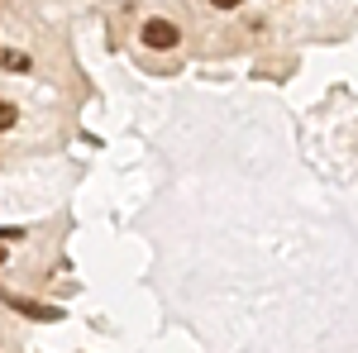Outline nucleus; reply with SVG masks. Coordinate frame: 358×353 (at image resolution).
<instances>
[{
    "mask_svg": "<svg viewBox=\"0 0 358 353\" xmlns=\"http://www.w3.org/2000/svg\"><path fill=\"white\" fill-rule=\"evenodd\" d=\"M5 258H10V248H5V244H0V263H5Z\"/></svg>",
    "mask_w": 358,
    "mask_h": 353,
    "instance_id": "obj_6",
    "label": "nucleus"
},
{
    "mask_svg": "<svg viewBox=\"0 0 358 353\" xmlns=\"http://www.w3.org/2000/svg\"><path fill=\"white\" fill-rule=\"evenodd\" d=\"M177 38H182V34H177L172 20H148V24H143V43H148V48H158V53L177 48Z\"/></svg>",
    "mask_w": 358,
    "mask_h": 353,
    "instance_id": "obj_2",
    "label": "nucleus"
},
{
    "mask_svg": "<svg viewBox=\"0 0 358 353\" xmlns=\"http://www.w3.org/2000/svg\"><path fill=\"white\" fill-rule=\"evenodd\" d=\"M0 301H5L10 310H20V315H29V320H38V325H53V320H62V310H57V305H43V301L15 296V291H0Z\"/></svg>",
    "mask_w": 358,
    "mask_h": 353,
    "instance_id": "obj_1",
    "label": "nucleus"
},
{
    "mask_svg": "<svg viewBox=\"0 0 358 353\" xmlns=\"http://www.w3.org/2000/svg\"><path fill=\"white\" fill-rule=\"evenodd\" d=\"M15 120H20V110L10 106V101H0V134H10V129H15Z\"/></svg>",
    "mask_w": 358,
    "mask_h": 353,
    "instance_id": "obj_3",
    "label": "nucleus"
},
{
    "mask_svg": "<svg viewBox=\"0 0 358 353\" xmlns=\"http://www.w3.org/2000/svg\"><path fill=\"white\" fill-rule=\"evenodd\" d=\"M5 67H10V72H29V57L24 53H5Z\"/></svg>",
    "mask_w": 358,
    "mask_h": 353,
    "instance_id": "obj_4",
    "label": "nucleus"
},
{
    "mask_svg": "<svg viewBox=\"0 0 358 353\" xmlns=\"http://www.w3.org/2000/svg\"><path fill=\"white\" fill-rule=\"evenodd\" d=\"M215 10H234V5H244V0H210Z\"/></svg>",
    "mask_w": 358,
    "mask_h": 353,
    "instance_id": "obj_5",
    "label": "nucleus"
}]
</instances>
